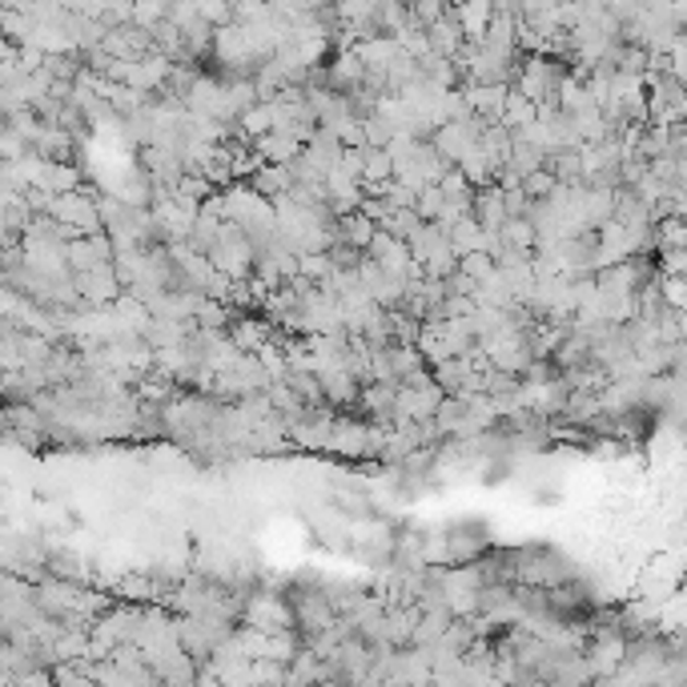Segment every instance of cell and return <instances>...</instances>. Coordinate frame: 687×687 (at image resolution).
<instances>
[{"label": "cell", "mask_w": 687, "mask_h": 687, "mask_svg": "<svg viewBox=\"0 0 687 687\" xmlns=\"http://www.w3.org/2000/svg\"><path fill=\"white\" fill-rule=\"evenodd\" d=\"M414 210H418V217L430 225L442 222V213H447V193H442L438 186H426L423 193H418V205H414Z\"/></svg>", "instance_id": "1"}]
</instances>
